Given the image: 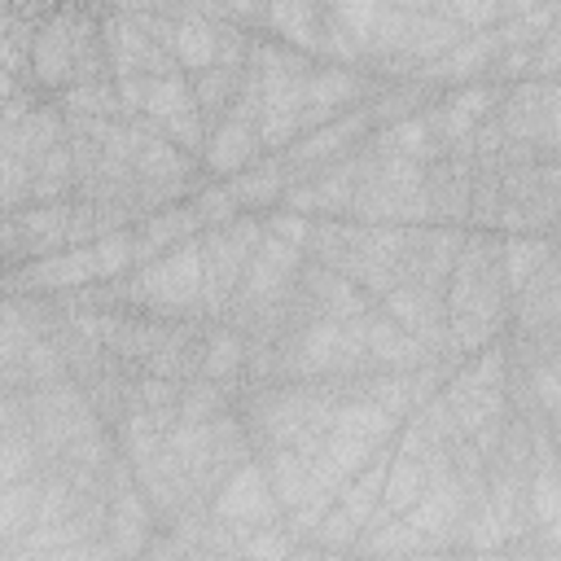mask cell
<instances>
[{"mask_svg":"<svg viewBox=\"0 0 561 561\" xmlns=\"http://www.w3.org/2000/svg\"><path fill=\"white\" fill-rule=\"evenodd\" d=\"M75 9H44L31 35V88L61 96L75 88V39H70Z\"/></svg>","mask_w":561,"mask_h":561,"instance_id":"obj_5","label":"cell"},{"mask_svg":"<svg viewBox=\"0 0 561 561\" xmlns=\"http://www.w3.org/2000/svg\"><path fill=\"white\" fill-rule=\"evenodd\" d=\"M263 232L294 245V250H307V237H311V219L307 215H294V210H267L263 215Z\"/></svg>","mask_w":561,"mask_h":561,"instance_id":"obj_29","label":"cell"},{"mask_svg":"<svg viewBox=\"0 0 561 561\" xmlns=\"http://www.w3.org/2000/svg\"><path fill=\"white\" fill-rule=\"evenodd\" d=\"M259 22L267 26V35H276V44H285L311 61L320 57V39H324L320 4H267V9H259Z\"/></svg>","mask_w":561,"mask_h":561,"instance_id":"obj_11","label":"cell"},{"mask_svg":"<svg viewBox=\"0 0 561 561\" xmlns=\"http://www.w3.org/2000/svg\"><path fill=\"white\" fill-rule=\"evenodd\" d=\"M162 48L175 57L180 70L197 75V70L215 66V53H219V22H215L206 9H171Z\"/></svg>","mask_w":561,"mask_h":561,"instance_id":"obj_6","label":"cell"},{"mask_svg":"<svg viewBox=\"0 0 561 561\" xmlns=\"http://www.w3.org/2000/svg\"><path fill=\"white\" fill-rule=\"evenodd\" d=\"M188 206L197 210V219H202V232H206V228H224V224H232V219L241 215L224 180H215V184H206V180H202V184H197V193L188 197Z\"/></svg>","mask_w":561,"mask_h":561,"instance_id":"obj_25","label":"cell"},{"mask_svg":"<svg viewBox=\"0 0 561 561\" xmlns=\"http://www.w3.org/2000/svg\"><path fill=\"white\" fill-rule=\"evenodd\" d=\"M197 241H202V316H228L241 272L263 241V219L237 215L224 228H206Z\"/></svg>","mask_w":561,"mask_h":561,"instance_id":"obj_2","label":"cell"},{"mask_svg":"<svg viewBox=\"0 0 561 561\" xmlns=\"http://www.w3.org/2000/svg\"><path fill=\"white\" fill-rule=\"evenodd\" d=\"M245 368V337L232 324H210L197 342V381H215L232 394V386L241 381Z\"/></svg>","mask_w":561,"mask_h":561,"instance_id":"obj_12","label":"cell"},{"mask_svg":"<svg viewBox=\"0 0 561 561\" xmlns=\"http://www.w3.org/2000/svg\"><path fill=\"white\" fill-rule=\"evenodd\" d=\"M425 486H430L425 460H421V456H399V451L390 447V469H386L377 508H381L386 517H403V513L425 495Z\"/></svg>","mask_w":561,"mask_h":561,"instance_id":"obj_16","label":"cell"},{"mask_svg":"<svg viewBox=\"0 0 561 561\" xmlns=\"http://www.w3.org/2000/svg\"><path fill=\"white\" fill-rule=\"evenodd\" d=\"M259 465H263V478H267L280 513H294L298 504H307L311 495H320L316 491V478H311V460H302L294 447H267V451H259Z\"/></svg>","mask_w":561,"mask_h":561,"instance_id":"obj_13","label":"cell"},{"mask_svg":"<svg viewBox=\"0 0 561 561\" xmlns=\"http://www.w3.org/2000/svg\"><path fill=\"white\" fill-rule=\"evenodd\" d=\"M359 324H364V351H368L373 373H416L421 364L434 359L412 333H403V329H399L394 320H386L377 307H373Z\"/></svg>","mask_w":561,"mask_h":561,"instance_id":"obj_7","label":"cell"},{"mask_svg":"<svg viewBox=\"0 0 561 561\" xmlns=\"http://www.w3.org/2000/svg\"><path fill=\"white\" fill-rule=\"evenodd\" d=\"M57 110L66 118H123L118 110V96H114V83H75L57 96Z\"/></svg>","mask_w":561,"mask_h":561,"instance_id":"obj_22","label":"cell"},{"mask_svg":"<svg viewBox=\"0 0 561 561\" xmlns=\"http://www.w3.org/2000/svg\"><path fill=\"white\" fill-rule=\"evenodd\" d=\"M188 237H202V219H197V210H193L188 202H175V206H162V210H153V215L136 219V224H131L136 267L153 263L158 254L175 250V245H180V241H188Z\"/></svg>","mask_w":561,"mask_h":561,"instance_id":"obj_9","label":"cell"},{"mask_svg":"<svg viewBox=\"0 0 561 561\" xmlns=\"http://www.w3.org/2000/svg\"><path fill=\"white\" fill-rule=\"evenodd\" d=\"M259 158H263V145H259L254 127L224 114V118L206 131V145H202V153H197V167H202L206 175H224V180H228V175L254 167Z\"/></svg>","mask_w":561,"mask_h":561,"instance_id":"obj_8","label":"cell"},{"mask_svg":"<svg viewBox=\"0 0 561 561\" xmlns=\"http://www.w3.org/2000/svg\"><path fill=\"white\" fill-rule=\"evenodd\" d=\"M294 548H298V539L276 522V526H254V530L241 539L237 557H245V561H285Z\"/></svg>","mask_w":561,"mask_h":561,"instance_id":"obj_26","label":"cell"},{"mask_svg":"<svg viewBox=\"0 0 561 561\" xmlns=\"http://www.w3.org/2000/svg\"><path fill=\"white\" fill-rule=\"evenodd\" d=\"M88 250H92V267H96V280H101V285L123 280L127 272H136V245H131V228L105 232V237H96Z\"/></svg>","mask_w":561,"mask_h":561,"instance_id":"obj_23","label":"cell"},{"mask_svg":"<svg viewBox=\"0 0 561 561\" xmlns=\"http://www.w3.org/2000/svg\"><path fill=\"white\" fill-rule=\"evenodd\" d=\"M206 517H210V522H224V526H245V530H254V526H276V522L285 517L280 504H276V495H272V486H267V478H263L259 456H250L245 465H237V469L228 473V482L210 495Z\"/></svg>","mask_w":561,"mask_h":561,"instance_id":"obj_4","label":"cell"},{"mask_svg":"<svg viewBox=\"0 0 561 561\" xmlns=\"http://www.w3.org/2000/svg\"><path fill=\"white\" fill-rule=\"evenodd\" d=\"M9 219H13L22 254H39L44 259V254L66 250V202L61 206H22Z\"/></svg>","mask_w":561,"mask_h":561,"instance_id":"obj_15","label":"cell"},{"mask_svg":"<svg viewBox=\"0 0 561 561\" xmlns=\"http://www.w3.org/2000/svg\"><path fill=\"white\" fill-rule=\"evenodd\" d=\"M26 416H31V443L39 451V465L48 469L75 438H88L101 425V416L92 412L83 386L75 381H57V386H39L26 390Z\"/></svg>","mask_w":561,"mask_h":561,"instance_id":"obj_3","label":"cell"},{"mask_svg":"<svg viewBox=\"0 0 561 561\" xmlns=\"http://www.w3.org/2000/svg\"><path fill=\"white\" fill-rule=\"evenodd\" d=\"M110 298H127L158 320H193L202 316V241L188 237L153 263L136 267L127 285L110 289Z\"/></svg>","mask_w":561,"mask_h":561,"instance_id":"obj_1","label":"cell"},{"mask_svg":"<svg viewBox=\"0 0 561 561\" xmlns=\"http://www.w3.org/2000/svg\"><path fill=\"white\" fill-rule=\"evenodd\" d=\"M39 495H44V469L35 478H22V482H13V486L0 491V552L35 526Z\"/></svg>","mask_w":561,"mask_h":561,"instance_id":"obj_19","label":"cell"},{"mask_svg":"<svg viewBox=\"0 0 561 561\" xmlns=\"http://www.w3.org/2000/svg\"><path fill=\"white\" fill-rule=\"evenodd\" d=\"M237 88H241V70H228V66H206V70L188 75V92H193V105H197V118L206 131L228 114Z\"/></svg>","mask_w":561,"mask_h":561,"instance_id":"obj_17","label":"cell"},{"mask_svg":"<svg viewBox=\"0 0 561 561\" xmlns=\"http://www.w3.org/2000/svg\"><path fill=\"white\" fill-rule=\"evenodd\" d=\"M552 259V237H500V276H504V289L508 298Z\"/></svg>","mask_w":561,"mask_h":561,"instance_id":"obj_18","label":"cell"},{"mask_svg":"<svg viewBox=\"0 0 561 561\" xmlns=\"http://www.w3.org/2000/svg\"><path fill=\"white\" fill-rule=\"evenodd\" d=\"M9 250H18V232H13V219L0 215V259H4Z\"/></svg>","mask_w":561,"mask_h":561,"instance_id":"obj_31","label":"cell"},{"mask_svg":"<svg viewBox=\"0 0 561 561\" xmlns=\"http://www.w3.org/2000/svg\"><path fill=\"white\" fill-rule=\"evenodd\" d=\"M136 561H188V552H184L171 535H153V539H149V548H145Z\"/></svg>","mask_w":561,"mask_h":561,"instance_id":"obj_30","label":"cell"},{"mask_svg":"<svg viewBox=\"0 0 561 561\" xmlns=\"http://www.w3.org/2000/svg\"><path fill=\"white\" fill-rule=\"evenodd\" d=\"M39 469L44 465H39L31 434H0V491L22 482V478H35Z\"/></svg>","mask_w":561,"mask_h":561,"instance_id":"obj_24","label":"cell"},{"mask_svg":"<svg viewBox=\"0 0 561 561\" xmlns=\"http://www.w3.org/2000/svg\"><path fill=\"white\" fill-rule=\"evenodd\" d=\"M355 539H359V526L346 517V513H337V508H329L324 513V522L311 530V548H320V552H333V557H346L351 548H355Z\"/></svg>","mask_w":561,"mask_h":561,"instance_id":"obj_28","label":"cell"},{"mask_svg":"<svg viewBox=\"0 0 561 561\" xmlns=\"http://www.w3.org/2000/svg\"><path fill=\"white\" fill-rule=\"evenodd\" d=\"M337 561H373V557H355V552H346V557H337Z\"/></svg>","mask_w":561,"mask_h":561,"instance_id":"obj_34","label":"cell"},{"mask_svg":"<svg viewBox=\"0 0 561 561\" xmlns=\"http://www.w3.org/2000/svg\"><path fill=\"white\" fill-rule=\"evenodd\" d=\"M224 412H232V394H228L224 386H215V381H197V377L180 386L175 421H184V425H210V421L224 416Z\"/></svg>","mask_w":561,"mask_h":561,"instance_id":"obj_21","label":"cell"},{"mask_svg":"<svg viewBox=\"0 0 561 561\" xmlns=\"http://www.w3.org/2000/svg\"><path fill=\"white\" fill-rule=\"evenodd\" d=\"M31 206V167L0 149V215Z\"/></svg>","mask_w":561,"mask_h":561,"instance_id":"obj_27","label":"cell"},{"mask_svg":"<svg viewBox=\"0 0 561 561\" xmlns=\"http://www.w3.org/2000/svg\"><path fill=\"white\" fill-rule=\"evenodd\" d=\"M224 184H228L237 210L250 215V210H272V206H280V197H285V188L294 184V175H289V167H285L276 153H263L254 167L228 175Z\"/></svg>","mask_w":561,"mask_h":561,"instance_id":"obj_10","label":"cell"},{"mask_svg":"<svg viewBox=\"0 0 561 561\" xmlns=\"http://www.w3.org/2000/svg\"><path fill=\"white\" fill-rule=\"evenodd\" d=\"M394 561H443V552H416V557H394Z\"/></svg>","mask_w":561,"mask_h":561,"instance_id":"obj_32","label":"cell"},{"mask_svg":"<svg viewBox=\"0 0 561 561\" xmlns=\"http://www.w3.org/2000/svg\"><path fill=\"white\" fill-rule=\"evenodd\" d=\"M66 140V114L57 110V101H48V105H31V114L0 140V149L4 153H13L18 162H26V167H35L48 149H57Z\"/></svg>","mask_w":561,"mask_h":561,"instance_id":"obj_14","label":"cell"},{"mask_svg":"<svg viewBox=\"0 0 561 561\" xmlns=\"http://www.w3.org/2000/svg\"><path fill=\"white\" fill-rule=\"evenodd\" d=\"M61 202H75V167L66 140L31 167V206H61Z\"/></svg>","mask_w":561,"mask_h":561,"instance_id":"obj_20","label":"cell"},{"mask_svg":"<svg viewBox=\"0 0 561 561\" xmlns=\"http://www.w3.org/2000/svg\"><path fill=\"white\" fill-rule=\"evenodd\" d=\"M202 561H245V557H237V552H224V557H202Z\"/></svg>","mask_w":561,"mask_h":561,"instance_id":"obj_33","label":"cell"}]
</instances>
